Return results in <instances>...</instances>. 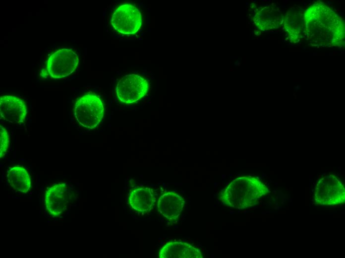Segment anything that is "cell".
<instances>
[{"label":"cell","instance_id":"12","mask_svg":"<svg viewBox=\"0 0 345 258\" xmlns=\"http://www.w3.org/2000/svg\"><path fill=\"white\" fill-rule=\"evenodd\" d=\"M160 258H202L201 251L192 245L181 242L167 243L160 250Z\"/></svg>","mask_w":345,"mask_h":258},{"label":"cell","instance_id":"14","mask_svg":"<svg viewBox=\"0 0 345 258\" xmlns=\"http://www.w3.org/2000/svg\"><path fill=\"white\" fill-rule=\"evenodd\" d=\"M129 202L131 207L138 211H149L155 203V198L150 188H141L131 193Z\"/></svg>","mask_w":345,"mask_h":258},{"label":"cell","instance_id":"7","mask_svg":"<svg viewBox=\"0 0 345 258\" xmlns=\"http://www.w3.org/2000/svg\"><path fill=\"white\" fill-rule=\"evenodd\" d=\"M79 62L77 54L71 49L63 48L53 53L47 62V70L53 78H61L71 74Z\"/></svg>","mask_w":345,"mask_h":258},{"label":"cell","instance_id":"3","mask_svg":"<svg viewBox=\"0 0 345 258\" xmlns=\"http://www.w3.org/2000/svg\"><path fill=\"white\" fill-rule=\"evenodd\" d=\"M74 115L82 126L88 129L96 127L104 115V107L101 99L96 95L87 94L75 103Z\"/></svg>","mask_w":345,"mask_h":258},{"label":"cell","instance_id":"15","mask_svg":"<svg viewBox=\"0 0 345 258\" xmlns=\"http://www.w3.org/2000/svg\"><path fill=\"white\" fill-rule=\"evenodd\" d=\"M7 178L10 185L16 191L26 193L31 188L30 177L22 166H15L9 168Z\"/></svg>","mask_w":345,"mask_h":258},{"label":"cell","instance_id":"1","mask_svg":"<svg viewBox=\"0 0 345 258\" xmlns=\"http://www.w3.org/2000/svg\"><path fill=\"white\" fill-rule=\"evenodd\" d=\"M304 16L305 32L311 44L330 47L340 46L344 41V22L326 4H313L306 10Z\"/></svg>","mask_w":345,"mask_h":258},{"label":"cell","instance_id":"9","mask_svg":"<svg viewBox=\"0 0 345 258\" xmlns=\"http://www.w3.org/2000/svg\"><path fill=\"white\" fill-rule=\"evenodd\" d=\"M27 111L24 102L14 95L2 96L0 98V114L5 121L15 124H22Z\"/></svg>","mask_w":345,"mask_h":258},{"label":"cell","instance_id":"2","mask_svg":"<svg viewBox=\"0 0 345 258\" xmlns=\"http://www.w3.org/2000/svg\"><path fill=\"white\" fill-rule=\"evenodd\" d=\"M268 193L267 187L259 179L244 176L232 181L220 194V199L226 206L241 209L256 205Z\"/></svg>","mask_w":345,"mask_h":258},{"label":"cell","instance_id":"6","mask_svg":"<svg viewBox=\"0 0 345 258\" xmlns=\"http://www.w3.org/2000/svg\"><path fill=\"white\" fill-rule=\"evenodd\" d=\"M148 90L147 81L137 74H128L118 80L115 93L119 101L124 104H131L139 101Z\"/></svg>","mask_w":345,"mask_h":258},{"label":"cell","instance_id":"5","mask_svg":"<svg viewBox=\"0 0 345 258\" xmlns=\"http://www.w3.org/2000/svg\"><path fill=\"white\" fill-rule=\"evenodd\" d=\"M111 22L113 28L119 34L132 35L141 28V13L133 4L124 3L115 8Z\"/></svg>","mask_w":345,"mask_h":258},{"label":"cell","instance_id":"8","mask_svg":"<svg viewBox=\"0 0 345 258\" xmlns=\"http://www.w3.org/2000/svg\"><path fill=\"white\" fill-rule=\"evenodd\" d=\"M73 191L65 183H58L49 187L45 194L46 208L53 216H59L67 209L72 199Z\"/></svg>","mask_w":345,"mask_h":258},{"label":"cell","instance_id":"10","mask_svg":"<svg viewBox=\"0 0 345 258\" xmlns=\"http://www.w3.org/2000/svg\"><path fill=\"white\" fill-rule=\"evenodd\" d=\"M184 204L183 198L177 194L170 192L162 195L158 201L159 212L168 220L177 219L180 215Z\"/></svg>","mask_w":345,"mask_h":258},{"label":"cell","instance_id":"13","mask_svg":"<svg viewBox=\"0 0 345 258\" xmlns=\"http://www.w3.org/2000/svg\"><path fill=\"white\" fill-rule=\"evenodd\" d=\"M284 16L277 8L271 5L259 11L254 17L257 26L262 30L276 29L283 22Z\"/></svg>","mask_w":345,"mask_h":258},{"label":"cell","instance_id":"11","mask_svg":"<svg viewBox=\"0 0 345 258\" xmlns=\"http://www.w3.org/2000/svg\"><path fill=\"white\" fill-rule=\"evenodd\" d=\"M304 12L298 6H294L288 10L283 17L282 23L285 30L289 34L291 41L296 43L300 40L301 34L305 27Z\"/></svg>","mask_w":345,"mask_h":258},{"label":"cell","instance_id":"16","mask_svg":"<svg viewBox=\"0 0 345 258\" xmlns=\"http://www.w3.org/2000/svg\"><path fill=\"white\" fill-rule=\"evenodd\" d=\"M0 158L6 154L9 145V135L6 129L0 126Z\"/></svg>","mask_w":345,"mask_h":258},{"label":"cell","instance_id":"4","mask_svg":"<svg viewBox=\"0 0 345 258\" xmlns=\"http://www.w3.org/2000/svg\"><path fill=\"white\" fill-rule=\"evenodd\" d=\"M313 198L318 205L331 206L343 203L345 200V187L335 176H325L317 183Z\"/></svg>","mask_w":345,"mask_h":258}]
</instances>
